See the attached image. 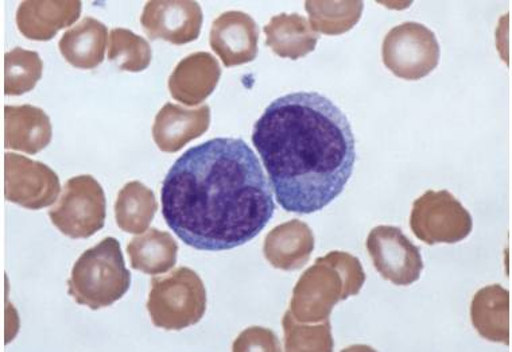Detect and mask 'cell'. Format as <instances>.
I'll return each instance as SVG.
<instances>
[{
	"label": "cell",
	"instance_id": "cb8c5ba5",
	"mask_svg": "<svg viewBox=\"0 0 512 352\" xmlns=\"http://www.w3.org/2000/svg\"><path fill=\"white\" fill-rule=\"evenodd\" d=\"M40 54L15 48L5 56V95L21 96L36 88L42 77Z\"/></svg>",
	"mask_w": 512,
	"mask_h": 352
},
{
	"label": "cell",
	"instance_id": "d6986e66",
	"mask_svg": "<svg viewBox=\"0 0 512 352\" xmlns=\"http://www.w3.org/2000/svg\"><path fill=\"white\" fill-rule=\"evenodd\" d=\"M266 45L277 56L298 60L316 49L318 34L308 19L298 14L275 15L265 26Z\"/></svg>",
	"mask_w": 512,
	"mask_h": 352
},
{
	"label": "cell",
	"instance_id": "52a82bcc",
	"mask_svg": "<svg viewBox=\"0 0 512 352\" xmlns=\"http://www.w3.org/2000/svg\"><path fill=\"white\" fill-rule=\"evenodd\" d=\"M106 193L92 176L68 180L56 207L49 211L54 226L72 239L92 237L106 223Z\"/></svg>",
	"mask_w": 512,
	"mask_h": 352
},
{
	"label": "cell",
	"instance_id": "7a4b0ae2",
	"mask_svg": "<svg viewBox=\"0 0 512 352\" xmlns=\"http://www.w3.org/2000/svg\"><path fill=\"white\" fill-rule=\"evenodd\" d=\"M252 143L269 174L278 204L309 215L343 193L356 162L347 115L318 92L274 100L256 121Z\"/></svg>",
	"mask_w": 512,
	"mask_h": 352
},
{
	"label": "cell",
	"instance_id": "e0dca14e",
	"mask_svg": "<svg viewBox=\"0 0 512 352\" xmlns=\"http://www.w3.org/2000/svg\"><path fill=\"white\" fill-rule=\"evenodd\" d=\"M52 123L44 110L34 106L5 108V146L27 154H37L52 141Z\"/></svg>",
	"mask_w": 512,
	"mask_h": 352
},
{
	"label": "cell",
	"instance_id": "6da1fadb",
	"mask_svg": "<svg viewBox=\"0 0 512 352\" xmlns=\"http://www.w3.org/2000/svg\"><path fill=\"white\" fill-rule=\"evenodd\" d=\"M161 199L170 230L201 251L246 245L275 212L261 161L242 138H213L182 154L166 174Z\"/></svg>",
	"mask_w": 512,
	"mask_h": 352
},
{
	"label": "cell",
	"instance_id": "30bf717a",
	"mask_svg": "<svg viewBox=\"0 0 512 352\" xmlns=\"http://www.w3.org/2000/svg\"><path fill=\"white\" fill-rule=\"evenodd\" d=\"M60 179L49 166L7 153L5 156V196L27 210H41L56 203Z\"/></svg>",
	"mask_w": 512,
	"mask_h": 352
},
{
	"label": "cell",
	"instance_id": "484cf974",
	"mask_svg": "<svg viewBox=\"0 0 512 352\" xmlns=\"http://www.w3.org/2000/svg\"><path fill=\"white\" fill-rule=\"evenodd\" d=\"M283 330H285L287 351H324L320 343L313 339H324L332 342L331 332H329V321H325L324 326L304 327L297 324L292 313L286 312L283 317Z\"/></svg>",
	"mask_w": 512,
	"mask_h": 352
},
{
	"label": "cell",
	"instance_id": "8fae6325",
	"mask_svg": "<svg viewBox=\"0 0 512 352\" xmlns=\"http://www.w3.org/2000/svg\"><path fill=\"white\" fill-rule=\"evenodd\" d=\"M203 10L190 0H153L143 9L141 25L150 40L185 45L200 37Z\"/></svg>",
	"mask_w": 512,
	"mask_h": 352
},
{
	"label": "cell",
	"instance_id": "7402d4cb",
	"mask_svg": "<svg viewBox=\"0 0 512 352\" xmlns=\"http://www.w3.org/2000/svg\"><path fill=\"white\" fill-rule=\"evenodd\" d=\"M473 324L492 342L508 343V292L502 286H488L477 293L472 305Z\"/></svg>",
	"mask_w": 512,
	"mask_h": 352
},
{
	"label": "cell",
	"instance_id": "603a6c76",
	"mask_svg": "<svg viewBox=\"0 0 512 352\" xmlns=\"http://www.w3.org/2000/svg\"><path fill=\"white\" fill-rule=\"evenodd\" d=\"M314 32L339 36L347 33L362 17L363 2H306Z\"/></svg>",
	"mask_w": 512,
	"mask_h": 352
},
{
	"label": "cell",
	"instance_id": "277c9868",
	"mask_svg": "<svg viewBox=\"0 0 512 352\" xmlns=\"http://www.w3.org/2000/svg\"><path fill=\"white\" fill-rule=\"evenodd\" d=\"M130 285L131 273L124 263L118 239L106 238L77 259L68 281V292L77 304L98 311L122 299Z\"/></svg>",
	"mask_w": 512,
	"mask_h": 352
},
{
	"label": "cell",
	"instance_id": "ba28073f",
	"mask_svg": "<svg viewBox=\"0 0 512 352\" xmlns=\"http://www.w3.org/2000/svg\"><path fill=\"white\" fill-rule=\"evenodd\" d=\"M472 226L471 214L448 191H428L414 201L410 227L415 237L428 245L463 241Z\"/></svg>",
	"mask_w": 512,
	"mask_h": 352
},
{
	"label": "cell",
	"instance_id": "9c48e42d",
	"mask_svg": "<svg viewBox=\"0 0 512 352\" xmlns=\"http://www.w3.org/2000/svg\"><path fill=\"white\" fill-rule=\"evenodd\" d=\"M368 254L384 280L398 286L413 285L420 280L424 261L421 250L411 243L401 228L378 226L367 238Z\"/></svg>",
	"mask_w": 512,
	"mask_h": 352
},
{
	"label": "cell",
	"instance_id": "4316f807",
	"mask_svg": "<svg viewBox=\"0 0 512 352\" xmlns=\"http://www.w3.org/2000/svg\"><path fill=\"white\" fill-rule=\"evenodd\" d=\"M259 348L262 351H281L275 335L270 330H263L261 327H254L244 331L239 336L238 342L234 344V351H254Z\"/></svg>",
	"mask_w": 512,
	"mask_h": 352
},
{
	"label": "cell",
	"instance_id": "44dd1931",
	"mask_svg": "<svg viewBox=\"0 0 512 352\" xmlns=\"http://www.w3.org/2000/svg\"><path fill=\"white\" fill-rule=\"evenodd\" d=\"M157 210L154 192L139 181H131L120 189L116 199V223L120 230L135 235L143 234L149 230Z\"/></svg>",
	"mask_w": 512,
	"mask_h": 352
},
{
	"label": "cell",
	"instance_id": "4fadbf2b",
	"mask_svg": "<svg viewBox=\"0 0 512 352\" xmlns=\"http://www.w3.org/2000/svg\"><path fill=\"white\" fill-rule=\"evenodd\" d=\"M211 125V108L201 106L188 110L168 103L155 116L153 138L159 150L177 153L193 139L201 137Z\"/></svg>",
	"mask_w": 512,
	"mask_h": 352
},
{
	"label": "cell",
	"instance_id": "2e32d148",
	"mask_svg": "<svg viewBox=\"0 0 512 352\" xmlns=\"http://www.w3.org/2000/svg\"><path fill=\"white\" fill-rule=\"evenodd\" d=\"M314 250V235L308 224L293 219L275 227L267 235L263 253L274 268H304Z\"/></svg>",
	"mask_w": 512,
	"mask_h": 352
},
{
	"label": "cell",
	"instance_id": "5b68a950",
	"mask_svg": "<svg viewBox=\"0 0 512 352\" xmlns=\"http://www.w3.org/2000/svg\"><path fill=\"white\" fill-rule=\"evenodd\" d=\"M147 311L155 327L181 331L195 326L207 311V290L195 270L180 268L151 280Z\"/></svg>",
	"mask_w": 512,
	"mask_h": 352
},
{
	"label": "cell",
	"instance_id": "9a60e30c",
	"mask_svg": "<svg viewBox=\"0 0 512 352\" xmlns=\"http://www.w3.org/2000/svg\"><path fill=\"white\" fill-rule=\"evenodd\" d=\"M220 76V65L212 54L193 53L174 68L169 79V91L177 102L189 107L197 106L215 91Z\"/></svg>",
	"mask_w": 512,
	"mask_h": 352
},
{
	"label": "cell",
	"instance_id": "3957f363",
	"mask_svg": "<svg viewBox=\"0 0 512 352\" xmlns=\"http://www.w3.org/2000/svg\"><path fill=\"white\" fill-rule=\"evenodd\" d=\"M366 281L359 259L333 251L318 258L294 288L290 313L298 323L328 320L340 300L358 295Z\"/></svg>",
	"mask_w": 512,
	"mask_h": 352
},
{
	"label": "cell",
	"instance_id": "8992f818",
	"mask_svg": "<svg viewBox=\"0 0 512 352\" xmlns=\"http://www.w3.org/2000/svg\"><path fill=\"white\" fill-rule=\"evenodd\" d=\"M436 34L417 22H405L391 29L382 45L383 64L403 80H421L440 63Z\"/></svg>",
	"mask_w": 512,
	"mask_h": 352
},
{
	"label": "cell",
	"instance_id": "7c38bea8",
	"mask_svg": "<svg viewBox=\"0 0 512 352\" xmlns=\"http://www.w3.org/2000/svg\"><path fill=\"white\" fill-rule=\"evenodd\" d=\"M209 42L224 67L252 63L259 52L258 25L242 11H228L213 22Z\"/></svg>",
	"mask_w": 512,
	"mask_h": 352
},
{
	"label": "cell",
	"instance_id": "ffe728a7",
	"mask_svg": "<svg viewBox=\"0 0 512 352\" xmlns=\"http://www.w3.org/2000/svg\"><path fill=\"white\" fill-rule=\"evenodd\" d=\"M133 269L146 274H164L176 266L178 245L169 232L149 228L127 246Z\"/></svg>",
	"mask_w": 512,
	"mask_h": 352
},
{
	"label": "cell",
	"instance_id": "5bb4252c",
	"mask_svg": "<svg viewBox=\"0 0 512 352\" xmlns=\"http://www.w3.org/2000/svg\"><path fill=\"white\" fill-rule=\"evenodd\" d=\"M81 2L73 0H26L17 13L19 32L31 41H50L80 18Z\"/></svg>",
	"mask_w": 512,
	"mask_h": 352
},
{
	"label": "cell",
	"instance_id": "d4e9b609",
	"mask_svg": "<svg viewBox=\"0 0 512 352\" xmlns=\"http://www.w3.org/2000/svg\"><path fill=\"white\" fill-rule=\"evenodd\" d=\"M153 52L149 42L127 29H114L110 33L108 60L120 71L142 72L149 68Z\"/></svg>",
	"mask_w": 512,
	"mask_h": 352
},
{
	"label": "cell",
	"instance_id": "ac0fdd59",
	"mask_svg": "<svg viewBox=\"0 0 512 352\" xmlns=\"http://www.w3.org/2000/svg\"><path fill=\"white\" fill-rule=\"evenodd\" d=\"M108 29L98 19L87 17L69 29L60 40V53L72 67L95 69L104 61Z\"/></svg>",
	"mask_w": 512,
	"mask_h": 352
}]
</instances>
